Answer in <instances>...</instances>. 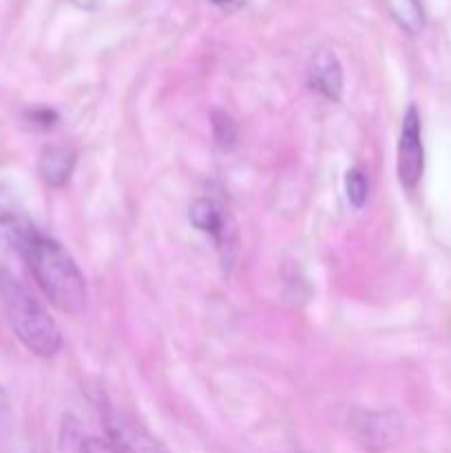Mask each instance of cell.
<instances>
[{"label": "cell", "mask_w": 451, "mask_h": 453, "mask_svg": "<svg viewBox=\"0 0 451 453\" xmlns=\"http://www.w3.org/2000/svg\"><path fill=\"white\" fill-rule=\"evenodd\" d=\"M310 84L325 100H340V93H343V69H340L334 53L323 49V51H318L312 58V65H310Z\"/></svg>", "instance_id": "6"}, {"label": "cell", "mask_w": 451, "mask_h": 453, "mask_svg": "<svg viewBox=\"0 0 451 453\" xmlns=\"http://www.w3.org/2000/svg\"><path fill=\"white\" fill-rule=\"evenodd\" d=\"M35 230L38 228L22 208L20 199L13 195V190H9L7 186H0V243L18 255Z\"/></svg>", "instance_id": "4"}, {"label": "cell", "mask_w": 451, "mask_h": 453, "mask_svg": "<svg viewBox=\"0 0 451 453\" xmlns=\"http://www.w3.org/2000/svg\"><path fill=\"white\" fill-rule=\"evenodd\" d=\"M345 195L354 208L365 206L367 197H370V184H367V177L363 175V171L349 168L348 175H345Z\"/></svg>", "instance_id": "10"}, {"label": "cell", "mask_w": 451, "mask_h": 453, "mask_svg": "<svg viewBox=\"0 0 451 453\" xmlns=\"http://www.w3.org/2000/svg\"><path fill=\"white\" fill-rule=\"evenodd\" d=\"M34 274L49 303L65 314H80L87 305V281L73 257L40 230H35L18 252Z\"/></svg>", "instance_id": "1"}, {"label": "cell", "mask_w": 451, "mask_h": 453, "mask_svg": "<svg viewBox=\"0 0 451 453\" xmlns=\"http://www.w3.org/2000/svg\"><path fill=\"white\" fill-rule=\"evenodd\" d=\"M188 219L199 233L210 234V237H215L217 242L224 243V234H226L224 217H221L219 208H217L210 199H195V202L190 203Z\"/></svg>", "instance_id": "8"}, {"label": "cell", "mask_w": 451, "mask_h": 453, "mask_svg": "<svg viewBox=\"0 0 451 453\" xmlns=\"http://www.w3.org/2000/svg\"><path fill=\"white\" fill-rule=\"evenodd\" d=\"M82 453H119V451L115 449L111 442L97 441V438H88V441H84Z\"/></svg>", "instance_id": "13"}, {"label": "cell", "mask_w": 451, "mask_h": 453, "mask_svg": "<svg viewBox=\"0 0 451 453\" xmlns=\"http://www.w3.org/2000/svg\"><path fill=\"white\" fill-rule=\"evenodd\" d=\"M27 119L34 128H51L56 124L57 115L51 109H34L27 113Z\"/></svg>", "instance_id": "12"}, {"label": "cell", "mask_w": 451, "mask_h": 453, "mask_svg": "<svg viewBox=\"0 0 451 453\" xmlns=\"http://www.w3.org/2000/svg\"><path fill=\"white\" fill-rule=\"evenodd\" d=\"M78 155L69 146H44L38 157V173L49 186H65L73 175Z\"/></svg>", "instance_id": "7"}, {"label": "cell", "mask_w": 451, "mask_h": 453, "mask_svg": "<svg viewBox=\"0 0 451 453\" xmlns=\"http://www.w3.org/2000/svg\"><path fill=\"white\" fill-rule=\"evenodd\" d=\"M212 135L219 149L230 150L237 146L239 127L226 111H212Z\"/></svg>", "instance_id": "9"}, {"label": "cell", "mask_w": 451, "mask_h": 453, "mask_svg": "<svg viewBox=\"0 0 451 453\" xmlns=\"http://www.w3.org/2000/svg\"><path fill=\"white\" fill-rule=\"evenodd\" d=\"M424 168V150L423 140H420V115L414 104L407 109L405 118H402L401 137H398V159H396V173L401 184L407 190L416 188L423 177Z\"/></svg>", "instance_id": "3"}, {"label": "cell", "mask_w": 451, "mask_h": 453, "mask_svg": "<svg viewBox=\"0 0 451 453\" xmlns=\"http://www.w3.org/2000/svg\"><path fill=\"white\" fill-rule=\"evenodd\" d=\"M392 12L398 18V22L411 34H418L423 29V12H420L416 0H394Z\"/></svg>", "instance_id": "11"}, {"label": "cell", "mask_w": 451, "mask_h": 453, "mask_svg": "<svg viewBox=\"0 0 451 453\" xmlns=\"http://www.w3.org/2000/svg\"><path fill=\"white\" fill-rule=\"evenodd\" d=\"M104 425L111 445L119 453H168L146 429L118 411H106Z\"/></svg>", "instance_id": "5"}, {"label": "cell", "mask_w": 451, "mask_h": 453, "mask_svg": "<svg viewBox=\"0 0 451 453\" xmlns=\"http://www.w3.org/2000/svg\"><path fill=\"white\" fill-rule=\"evenodd\" d=\"M3 405H4V392L0 389V407H3Z\"/></svg>", "instance_id": "14"}, {"label": "cell", "mask_w": 451, "mask_h": 453, "mask_svg": "<svg viewBox=\"0 0 451 453\" xmlns=\"http://www.w3.org/2000/svg\"><path fill=\"white\" fill-rule=\"evenodd\" d=\"M0 296L18 341L35 357H56L62 349L60 327L40 305V301L4 268H0Z\"/></svg>", "instance_id": "2"}, {"label": "cell", "mask_w": 451, "mask_h": 453, "mask_svg": "<svg viewBox=\"0 0 451 453\" xmlns=\"http://www.w3.org/2000/svg\"><path fill=\"white\" fill-rule=\"evenodd\" d=\"M212 3H228V0H212Z\"/></svg>", "instance_id": "15"}]
</instances>
